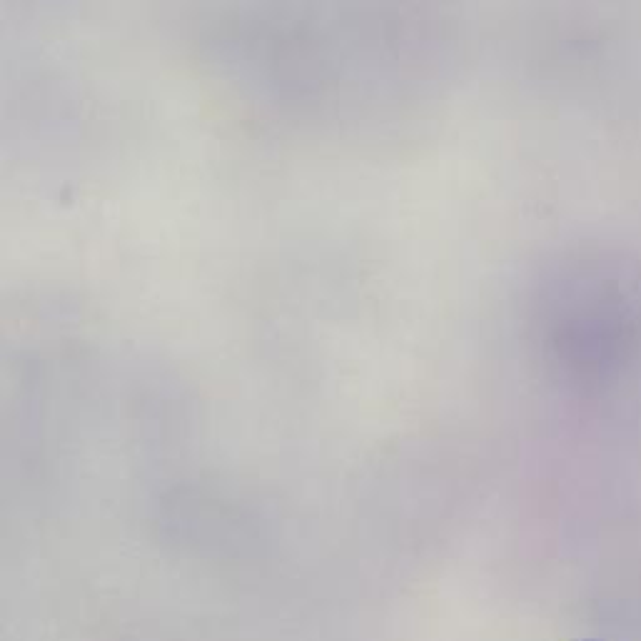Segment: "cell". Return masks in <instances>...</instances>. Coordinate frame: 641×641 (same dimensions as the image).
Segmentation results:
<instances>
[{"label":"cell","instance_id":"cell-1","mask_svg":"<svg viewBox=\"0 0 641 641\" xmlns=\"http://www.w3.org/2000/svg\"><path fill=\"white\" fill-rule=\"evenodd\" d=\"M542 322L569 365H619L641 342V270L604 250L569 257L544 282Z\"/></svg>","mask_w":641,"mask_h":641}]
</instances>
